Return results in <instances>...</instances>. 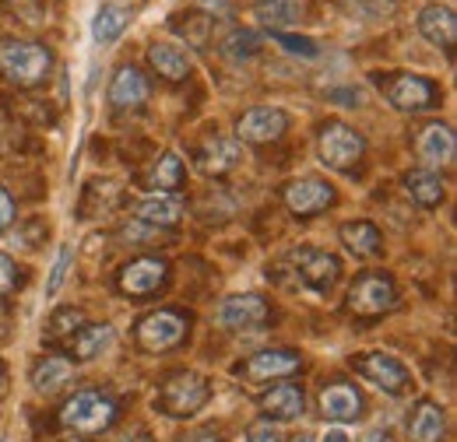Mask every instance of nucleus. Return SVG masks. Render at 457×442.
I'll return each mask as SVG.
<instances>
[{"label":"nucleus","mask_w":457,"mask_h":442,"mask_svg":"<svg viewBox=\"0 0 457 442\" xmlns=\"http://www.w3.org/2000/svg\"><path fill=\"white\" fill-rule=\"evenodd\" d=\"M253 18H257L268 32H286L292 25H299V18H303V0H257V4H253Z\"/></svg>","instance_id":"nucleus-23"},{"label":"nucleus","mask_w":457,"mask_h":442,"mask_svg":"<svg viewBox=\"0 0 457 442\" xmlns=\"http://www.w3.org/2000/svg\"><path fill=\"white\" fill-rule=\"evenodd\" d=\"M148 63H152V70H155L159 78H166V81H183V78L190 74V56H187V50H179V46H172V43H155V46L148 50Z\"/></svg>","instance_id":"nucleus-27"},{"label":"nucleus","mask_w":457,"mask_h":442,"mask_svg":"<svg viewBox=\"0 0 457 442\" xmlns=\"http://www.w3.org/2000/svg\"><path fill=\"white\" fill-rule=\"evenodd\" d=\"M148 92H152V85H148L145 70H137L134 63H123L110 81V106L113 110H137L148 102Z\"/></svg>","instance_id":"nucleus-15"},{"label":"nucleus","mask_w":457,"mask_h":442,"mask_svg":"<svg viewBox=\"0 0 457 442\" xmlns=\"http://www.w3.org/2000/svg\"><path fill=\"white\" fill-rule=\"evenodd\" d=\"M137 218L141 225H152V228H172L183 218V201L172 193H152L148 201L137 204Z\"/></svg>","instance_id":"nucleus-25"},{"label":"nucleus","mask_w":457,"mask_h":442,"mask_svg":"<svg viewBox=\"0 0 457 442\" xmlns=\"http://www.w3.org/2000/svg\"><path fill=\"white\" fill-rule=\"evenodd\" d=\"M261 411L278 418V422H295L303 414V387L299 383H275L261 393Z\"/></svg>","instance_id":"nucleus-20"},{"label":"nucleus","mask_w":457,"mask_h":442,"mask_svg":"<svg viewBox=\"0 0 457 442\" xmlns=\"http://www.w3.org/2000/svg\"><path fill=\"white\" fill-rule=\"evenodd\" d=\"M239 155H243V144L236 137L215 134V137H208L197 148V166H201V172H208V176H226V172L236 168Z\"/></svg>","instance_id":"nucleus-17"},{"label":"nucleus","mask_w":457,"mask_h":442,"mask_svg":"<svg viewBox=\"0 0 457 442\" xmlns=\"http://www.w3.org/2000/svg\"><path fill=\"white\" fill-rule=\"evenodd\" d=\"M14 284H18V267L7 253H0V295H7Z\"/></svg>","instance_id":"nucleus-37"},{"label":"nucleus","mask_w":457,"mask_h":442,"mask_svg":"<svg viewBox=\"0 0 457 442\" xmlns=\"http://www.w3.org/2000/svg\"><path fill=\"white\" fill-rule=\"evenodd\" d=\"M362 442H395V436H391V432H384V429H373V432H366V436H362Z\"/></svg>","instance_id":"nucleus-40"},{"label":"nucleus","mask_w":457,"mask_h":442,"mask_svg":"<svg viewBox=\"0 0 457 442\" xmlns=\"http://www.w3.org/2000/svg\"><path fill=\"white\" fill-rule=\"evenodd\" d=\"M320 442H348V436L345 432H338V429H331V432H324V439Z\"/></svg>","instance_id":"nucleus-42"},{"label":"nucleus","mask_w":457,"mask_h":442,"mask_svg":"<svg viewBox=\"0 0 457 442\" xmlns=\"http://www.w3.org/2000/svg\"><path fill=\"white\" fill-rule=\"evenodd\" d=\"M0 442H4V439H0Z\"/></svg>","instance_id":"nucleus-47"},{"label":"nucleus","mask_w":457,"mask_h":442,"mask_svg":"<svg viewBox=\"0 0 457 442\" xmlns=\"http://www.w3.org/2000/svg\"><path fill=\"white\" fill-rule=\"evenodd\" d=\"M246 442H282V429L271 422H257V425H250Z\"/></svg>","instance_id":"nucleus-36"},{"label":"nucleus","mask_w":457,"mask_h":442,"mask_svg":"<svg viewBox=\"0 0 457 442\" xmlns=\"http://www.w3.org/2000/svg\"><path fill=\"white\" fill-rule=\"evenodd\" d=\"M320 414L328 422H355L362 414V397L359 389L348 387V383H335V387L320 389Z\"/></svg>","instance_id":"nucleus-18"},{"label":"nucleus","mask_w":457,"mask_h":442,"mask_svg":"<svg viewBox=\"0 0 457 442\" xmlns=\"http://www.w3.org/2000/svg\"><path fill=\"white\" fill-rule=\"evenodd\" d=\"M338 235H342L345 250L355 253V257H377L380 242H384V235H380V228L373 221H345L338 228Z\"/></svg>","instance_id":"nucleus-26"},{"label":"nucleus","mask_w":457,"mask_h":442,"mask_svg":"<svg viewBox=\"0 0 457 442\" xmlns=\"http://www.w3.org/2000/svg\"><path fill=\"white\" fill-rule=\"evenodd\" d=\"M145 183H148L152 193H176L183 186V162H179V155L166 151L155 166L148 168V179Z\"/></svg>","instance_id":"nucleus-30"},{"label":"nucleus","mask_w":457,"mask_h":442,"mask_svg":"<svg viewBox=\"0 0 457 442\" xmlns=\"http://www.w3.org/2000/svg\"><path fill=\"white\" fill-rule=\"evenodd\" d=\"M261 53V36L253 29H236L222 39V56L232 60V63H246Z\"/></svg>","instance_id":"nucleus-31"},{"label":"nucleus","mask_w":457,"mask_h":442,"mask_svg":"<svg viewBox=\"0 0 457 442\" xmlns=\"http://www.w3.org/2000/svg\"><path fill=\"white\" fill-rule=\"evenodd\" d=\"M197 7H201L208 18H228V14H232V4H228V0H197Z\"/></svg>","instance_id":"nucleus-38"},{"label":"nucleus","mask_w":457,"mask_h":442,"mask_svg":"<svg viewBox=\"0 0 457 442\" xmlns=\"http://www.w3.org/2000/svg\"><path fill=\"white\" fill-rule=\"evenodd\" d=\"M352 365H355V372H359L362 380H370L373 387H380L384 393H391V397H401V393L411 389V372L401 365L395 355L370 351V355L352 358Z\"/></svg>","instance_id":"nucleus-7"},{"label":"nucleus","mask_w":457,"mask_h":442,"mask_svg":"<svg viewBox=\"0 0 457 442\" xmlns=\"http://www.w3.org/2000/svg\"><path fill=\"white\" fill-rule=\"evenodd\" d=\"M67 267H71V246H60L57 260H54V271H50V281H46V295H57L63 277H67Z\"/></svg>","instance_id":"nucleus-35"},{"label":"nucleus","mask_w":457,"mask_h":442,"mask_svg":"<svg viewBox=\"0 0 457 442\" xmlns=\"http://www.w3.org/2000/svg\"><path fill=\"white\" fill-rule=\"evenodd\" d=\"M342 7L359 21H387L398 11V0H342Z\"/></svg>","instance_id":"nucleus-32"},{"label":"nucleus","mask_w":457,"mask_h":442,"mask_svg":"<svg viewBox=\"0 0 457 442\" xmlns=\"http://www.w3.org/2000/svg\"><path fill=\"white\" fill-rule=\"evenodd\" d=\"M0 393H4V369H0Z\"/></svg>","instance_id":"nucleus-44"},{"label":"nucleus","mask_w":457,"mask_h":442,"mask_svg":"<svg viewBox=\"0 0 457 442\" xmlns=\"http://www.w3.org/2000/svg\"><path fill=\"white\" fill-rule=\"evenodd\" d=\"M0 4H4V0H0Z\"/></svg>","instance_id":"nucleus-46"},{"label":"nucleus","mask_w":457,"mask_h":442,"mask_svg":"<svg viewBox=\"0 0 457 442\" xmlns=\"http://www.w3.org/2000/svg\"><path fill=\"white\" fill-rule=\"evenodd\" d=\"M398 299L395 291V281L384 271H370V274H359L355 284L348 288V309L359 313V316H377L384 309H391Z\"/></svg>","instance_id":"nucleus-6"},{"label":"nucleus","mask_w":457,"mask_h":442,"mask_svg":"<svg viewBox=\"0 0 457 442\" xmlns=\"http://www.w3.org/2000/svg\"><path fill=\"white\" fill-rule=\"evenodd\" d=\"M275 43L288 50L292 56H303V60H317L320 50H317V43L313 39H303V36H288V32H275Z\"/></svg>","instance_id":"nucleus-34"},{"label":"nucleus","mask_w":457,"mask_h":442,"mask_svg":"<svg viewBox=\"0 0 457 442\" xmlns=\"http://www.w3.org/2000/svg\"><path fill=\"white\" fill-rule=\"evenodd\" d=\"M85 327V316L78 313V309H71V306H63L54 313V320H50V340H63V337H74V333Z\"/></svg>","instance_id":"nucleus-33"},{"label":"nucleus","mask_w":457,"mask_h":442,"mask_svg":"<svg viewBox=\"0 0 457 442\" xmlns=\"http://www.w3.org/2000/svg\"><path fill=\"white\" fill-rule=\"evenodd\" d=\"M11 221H14V201L7 190H0V232L11 228Z\"/></svg>","instance_id":"nucleus-39"},{"label":"nucleus","mask_w":457,"mask_h":442,"mask_svg":"<svg viewBox=\"0 0 457 442\" xmlns=\"http://www.w3.org/2000/svg\"><path fill=\"white\" fill-rule=\"evenodd\" d=\"M208 397H212V383L201 372H176L162 383L155 407L170 418H190L208 404Z\"/></svg>","instance_id":"nucleus-3"},{"label":"nucleus","mask_w":457,"mask_h":442,"mask_svg":"<svg viewBox=\"0 0 457 442\" xmlns=\"http://www.w3.org/2000/svg\"><path fill=\"white\" fill-rule=\"evenodd\" d=\"M292 442H313V439H310V436H295Z\"/></svg>","instance_id":"nucleus-43"},{"label":"nucleus","mask_w":457,"mask_h":442,"mask_svg":"<svg viewBox=\"0 0 457 442\" xmlns=\"http://www.w3.org/2000/svg\"><path fill=\"white\" fill-rule=\"evenodd\" d=\"M71 376H74V358H67V355H46L32 369V387H36V393H57V389H63L71 383Z\"/></svg>","instance_id":"nucleus-22"},{"label":"nucleus","mask_w":457,"mask_h":442,"mask_svg":"<svg viewBox=\"0 0 457 442\" xmlns=\"http://www.w3.org/2000/svg\"><path fill=\"white\" fill-rule=\"evenodd\" d=\"M444 429H447V418H444V407L433 404V400H419L411 418H408V439L411 442H440L444 439Z\"/></svg>","instance_id":"nucleus-21"},{"label":"nucleus","mask_w":457,"mask_h":442,"mask_svg":"<svg viewBox=\"0 0 457 442\" xmlns=\"http://www.w3.org/2000/svg\"><path fill=\"white\" fill-rule=\"evenodd\" d=\"M187 327H190V320L183 313L159 309V313H148V316L137 320L134 337H137V344L145 351H170V348H176L187 337Z\"/></svg>","instance_id":"nucleus-5"},{"label":"nucleus","mask_w":457,"mask_h":442,"mask_svg":"<svg viewBox=\"0 0 457 442\" xmlns=\"http://www.w3.org/2000/svg\"><path fill=\"white\" fill-rule=\"evenodd\" d=\"M183 442H222V439H219L215 432H190Z\"/></svg>","instance_id":"nucleus-41"},{"label":"nucleus","mask_w":457,"mask_h":442,"mask_svg":"<svg viewBox=\"0 0 457 442\" xmlns=\"http://www.w3.org/2000/svg\"><path fill=\"white\" fill-rule=\"evenodd\" d=\"M317 155H320V162L328 168L348 172L352 166H359V159L366 155V141H362L359 130H352L348 123L335 119V123H324V127H320Z\"/></svg>","instance_id":"nucleus-4"},{"label":"nucleus","mask_w":457,"mask_h":442,"mask_svg":"<svg viewBox=\"0 0 457 442\" xmlns=\"http://www.w3.org/2000/svg\"><path fill=\"white\" fill-rule=\"evenodd\" d=\"M54 70V53L43 43L25 39H4L0 43V74L14 88H36Z\"/></svg>","instance_id":"nucleus-1"},{"label":"nucleus","mask_w":457,"mask_h":442,"mask_svg":"<svg viewBox=\"0 0 457 442\" xmlns=\"http://www.w3.org/2000/svg\"><path fill=\"white\" fill-rule=\"evenodd\" d=\"M415 151L419 159L426 162V168H436V166H451L457 155V141H454V130L447 123H429L419 141H415Z\"/></svg>","instance_id":"nucleus-16"},{"label":"nucleus","mask_w":457,"mask_h":442,"mask_svg":"<svg viewBox=\"0 0 457 442\" xmlns=\"http://www.w3.org/2000/svg\"><path fill=\"white\" fill-rule=\"evenodd\" d=\"M404 190L419 208H436L444 201V176L436 168H411L404 176Z\"/></svg>","instance_id":"nucleus-24"},{"label":"nucleus","mask_w":457,"mask_h":442,"mask_svg":"<svg viewBox=\"0 0 457 442\" xmlns=\"http://www.w3.org/2000/svg\"><path fill=\"white\" fill-rule=\"evenodd\" d=\"M268 316H271L268 299H264V295H253V291H246V295H232V299L222 302V309H219V323L228 327V331L264 327Z\"/></svg>","instance_id":"nucleus-13"},{"label":"nucleus","mask_w":457,"mask_h":442,"mask_svg":"<svg viewBox=\"0 0 457 442\" xmlns=\"http://www.w3.org/2000/svg\"><path fill=\"white\" fill-rule=\"evenodd\" d=\"M286 208L299 218H313L320 211H328L335 204V186L317 179V176H303V179H292L286 186Z\"/></svg>","instance_id":"nucleus-9"},{"label":"nucleus","mask_w":457,"mask_h":442,"mask_svg":"<svg viewBox=\"0 0 457 442\" xmlns=\"http://www.w3.org/2000/svg\"><path fill=\"white\" fill-rule=\"evenodd\" d=\"M127 25H130V14H127L123 7L103 4L99 14H96V21H92V39H96L99 46H110V43H116V39L127 32Z\"/></svg>","instance_id":"nucleus-29"},{"label":"nucleus","mask_w":457,"mask_h":442,"mask_svg":"<svg viewBox=\"0 0 457 442\" xmlns=\"http://www.w3.org/2000/svg\"><path fill=\"white\" fill-rule=\"evenodd\" d=\"M116 422V400L103 389H81L60 407V425L74 432H106Z\"/></svg>","instance_id":"nucleus-2"},{"label":"nucleus","mask_w":457,"mask_h":442,"mask_svg":"<svg viewBox=\"0 0 457 442\" xmlns=\"http://www.w3.org/2000/svg\"><path fill=\"white\" fill-rule=\"evenodd\" d=\"M292 264L303 277V284L313 291H331L335 281L342 277V260L331 257L328 250H317V246H299L292 253Z\"/></svg>","instance_id":"nucleus-8"},{"label":"nucleus","mask_w":457,"mask_h":442,"mask_svg":"<svg viewBox=\"0 0 457 442\" xmlns=\"http://www.w3.org/2000/svg\"><path fill=\"white\" fill-rule=\"evenodd\" d=\"M419 36H422L429 46L451 53L457 43V14L451 7H444V4H426V7L419 11Z\"/></svg>","instance_id":"nucleus-14"},{"label":"nucleus","mask_w":457,"mask_h":442,"mask_svg":"<svg viewBox=\"0 0 457 442\" xmlns=\"http://www.w3.org/2000/svg\"><path fill=\"white\" fill-rule=\"evenodd\" d=\"M63 442H81V439H63Z\"/></svg>","instance_id":"nucleus-45"},{"label":"nucleus","mask_w":457,"mask_h":442,"mask_svg":"<svg viewBox=\"0 0 457 442\" xmlns=\"http://www.w3.org/2000/svg\"><path fill=\"white\" fill-rule=\"evenodd\" d=\"M299 365H303V362H299L295 351H261V355H253V358L246 362L243 372H246V380H253V383H268V380L292 376Z\"/></svg>","instance_id":"nucleus-19"},{"label":"nucleus","mask_w":457,"mask_h":442,"mask_svg":"<svg viewBox=\"0 0 457 442\" xmlns=\"http://www.w3.org/2000/svg\"><path fill=\"white\" fill-rule=\"evenodd\" d=\"M288 130V116L275 106H253L236 119V141H246V144H268V141H278Z\"/></svg>","instance_id":"nucleus-10"},{"label":"nucleus","mask_w":457,"mask_h":442,"mask_svg":"<svg viewBox=\"0 0 457 442\" xmlns=\"http://www.w3.org/2000/svg\"><path fill=\"white\" fill-rule=\"evenodd\" d=\"M384 95L401 112H426L436 102V88L422 74H398V78H391L387 88H384Z\"/></svg>","instance_id":"nucleus-12"},{"label":"nucleus","mask_w":457,"mask_h":442,"mask_svg":"<svg viewBox=\"0 0 457 442\" xmlns=\"http://www.w3.org/2000/svg\"><path fill=\"white\" fill-rule=\"evenodd\" d=\"M166 274H170L166 260H159V257H137V260H130V264L120 271L116 284H120L123 295L145 299V295H155V291L166 284Z\"/></svg>","instance_id":"nucleus-11"},{"label":"nucleus","mask_w":457,"mask_h":442,"mask_svg":"<svg viewBox=\"0 0 457 442\" xmlns=\"http://www.w3.org/2000/svg\"><path fill=\"white\" fill-rule=\"evenodd\" d=\"M113 327L110 323H85L81 331L74 333L71 340H74V358L78 362H92V358H99L103 351H110V344H113Z\"/></svg>","instance_id":"nucleus-28"}]
</instances>
